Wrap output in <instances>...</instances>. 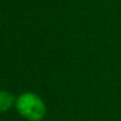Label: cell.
Returning a JSON list of instances; mask_svg holds the SVG:
<instances>
[{"label":"cell","mask_w":121,"mask_h":121,"mask_svg":"<svg viewBox=\"0 0 121 121\" xmlns=\"http://www.w3.org/2000/svg\"><path fill=\"white\" fill-rule=\"evenodd\" d=\"M16 109L29 121H40L46 114L44 101L35 93H23L16 100Z\"/></svg>","instance_id":"obj_1"},{"label":"cell","mask_w":121,"mask_h":121,"mask_svg":"<svg viewBox=\"0 0 121 121\" xmlns=\"http://www.w3.org/2000/svg\"><path fill=\"white\" fill-rule=\"evenodd\" d=\"M16 97L7 90H0V114L9 112L13 106H16Z\"/></svg>","instance_id":"obj_2"}]
</instances>
